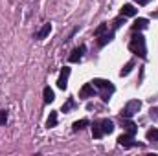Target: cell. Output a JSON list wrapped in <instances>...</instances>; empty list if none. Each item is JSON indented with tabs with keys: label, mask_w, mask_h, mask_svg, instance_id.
I'll return each mask as SVG.
<instances>
[{
	"label": "cell",
	"mask_w": 158,
	"mask_h": 156,
	"mask_svg": "<svg viewBox=\"0 0 158 156\" xmlns=\"http://www.w3.org/2000/svg\"><path fill=\"white\" fill-rule=\"evenodd\" d=\"M129 50H131L132 53L140 55V57H145V55H147L145 39H143V35H142V33H138V35H134V37L131 39V42H129Z\"/></svg>",
	"instance_id": "obj_1"
},
{
	"label": "cell",
	"mask_w": 158,
	"mask_h": 156,
	"mask_svg": "<svg viewBox=\"0 0 158 156\" xmlns=\"http://www.w3.org/2000/svg\"><path fill=\"white\" fill-rule=\"evenodd\" d=\"M92 84L98 86V88H101V99H103V101H109V99H110V94L114 92V84H110V81H105V79H94Z\"/></svg>",
	"instance_id": "obj_2"
},
{
	"label": "cell",
	"mask_w": 158,
	"mask_h": 156,
	"mask_svg": "<svg viewBox=\"0 0 158 156\" xmlns=\"http://www.w3.org/2000/svg\"><path fill=\"white\" fill-rule=\"evenodd\" d=\"M142 109V103L138 101V99H132V101H129L123 109H121V119H131V117L134 116L138 110Z\"/></svg>",
	"instance_id": "obj_3"
},
{
	"label": "cell",
	"mask_w": 158,
	"mask_h": 156,
	"mask_svg": "<svg viewBox=\"0 0 158 156\" xmlns=\"http://www.w3.org/2000/svg\"><path fill=\"white\" fill-rule=\"evenodd\" d=\"M118 143L119 145H123V147H140L142 143H138V142H134V136L132 134H129V132H125V134H121L118 138Z\"/></svg>",
	"instance_id": "obj_4"
},
{
	"label": "cell",
	"mask_w": 158,
	"mask_h": 156,
	"mask_svg": "<svg viewBox=\"0 0 158 156\" xmlns=\"http://www.w3.org/2000/svg\"><path fill=\"white\" fill-rule=\"evenodd\" d=\"M85 51H86V46H85V44H81V46H77V48H74L72 53H70V57H68V61H70V63H79V61L83 59Z\"/></svg>",
	"instance_id": "obj_5"
},
{
	"label": "cell",
	"mask_w": 158,
	"mask_h": 156,
	"mask_svg": "<svg viewBox=\"0 0 158 156\" xmlns=\"http://www.w3.org/2000/svg\"><path fill=\"white\" fill-rule=\"evenodd\" d=\"M68 77H70V68L64 66V68L61 70V74H59V79H57V86H59L61 90H64V88L68 86Z\"/></svg>",
	"instance_id": "obj_6"
},
{
	"label": "cell",
	"mask_w": 158,
	"mask_h": 156,
	"mask_svg": "<svg viewBox=\"0 0 158 156\" xmlns=\"http://www.w3.org/2000/svg\"><path fill=\"white\" fill-rule=\"evenodd\" d=\"M79 97H83V99H86V97H94V84H90V83L83 84L81 90H79Z\"/></svg>",
	"instance_id": "obj_7"
},
{
	"label": "cell",
	"mask_w": 158,
	"mask_h": 156,
	"mask_svg": "<svg viewBox=\"0 0 158 156\" xmlns=\"http://www.w3.org/2000/svg\"><path fill=\"white\" fill-rule=\"evenodd\" d=\"M99 125H101V130H103V134H110L112 130H114V123L110 121V119H101L99 121Z\"/></svg>",
	"instance_id": "obj_8"
},
{
	"label": "cell",
	"mask_w": 158,
	"mask_h": 156,
	"mask_svg": "<svg viewBox=\"0 0 158 156\" xmlns=\"http://www.w3.org/2000/svg\"><path fill=\"white\" fill-rule=\"evenodd\" d=\"M50 31H52V24H50V22H46V24L40 28L39 31H37L35 39H39V40H40V39H44V37H48V35H50Z\"/></svg>",
	"instance_id": "obj_9"
},
{
	"label": "cell",
	"mask_w": 158,
	"mask_h": 156,
	"mask_svg": "<svg viewBox=\"0 0 158 156\" xmlns=\"http://www.w3.org/2000/svg\"><path fill=\"white\" fill-rule=\"evenodd\" d=\"M134 15H136V9L132 4H125L121 7V17H134Z\"/></svg>",
	"instance_id": "obj_10"
},
{
	"label": "cell",
	"mask_w": 158,
	"mask_h": 156,
	"mask_svg": "<svg viewBox=\"0 0 158 156\" xmlns=\"http://www.w3.org/2000/svg\"><path fill=\"white\" fill-rule=\"evenodd\" d=\"M123 129H125V132H129V134H136V130H138V127L131 121V119H123Z\"/></svg>",
	"instance_id": "obj_11"
},
{
	"label": "cell",
	"mask_w": 158,
	"mask_h": 156,
	"mask_svg": "<svg viewBox=\"0 0 158 156\" xmlns=\"http://www.w3.org/2000/svg\"><path fill=\"white\" fill-rule=\"evenodd\" d=\"M42 96H44V103H52V101L55 99V94H53V90H52L50 86H46V88L42 90Z\"/></svg>",
	"instance_id": "obj_12"
},
{
	"label": "cell",
	"mask_w": 158,
	"mask_h": 156,
	"mask_svg": "<svg viewBox=\"0 0 158 156\" xmlns=\"http://www.w3.org/2000/svg\"><path fill=\"white\" fill-rule=\"evenodd\" d=\"M112 39H114V31H110V33H103V35H99L98 44H99V46H105L107 42H110Z\"/></svg>",
	"instance_id": "obj_13"
},
{
	"label": "cell",
	"mask_w": 158,
	"mask_h": 156,
	"mask_svg": "<svg viewBox=\"0 0 158 156\" xmlns=\"http://www.w3.org/2000/svg\"><path fill=\"white\" fill-rule=\"evenodd\" d=\"M147 28V18H138L134 24H132V30L134 31H140V30H145Z\"/></svg>",
	"instance_id": "obj_14"
},
{
	"label": "cell",
	"mask_w": 158,
	"mask_h": 156,
	"mask_svg": "<svg viewBox=\"0 0 158 156\" xmlns=\"http://www.w3.org/2000/svg\"><path fill=\"white\" fill-rule=\"evenodd\" d=\"M132 68H134V61H129L123 68H121V72H119V76L121 77H125V76H129L131 72H132Z\"/></svg>",
	"instance_id": "obj_15"
},
{
	"label": "cell",
	"mask_w": 158,
	"mask_h": 156,
	"mask_svg": "<svg viewBox=\"0 0 158 156\" xmlns=\"http://www.w3.org/2000/svg\"><path fill=\"white\" fill-rule=\"evenodd\" d=\"M55 125H57V112H50V116L46 119V127L52 129V127H55Z\"/></svg>",
	"instance_id": "obj_16"
},
{
	"label": "cell",
	"mask_w": 158,
	"mask_h": 156,
	"mask_svg": "<svg viewBox=\"0 0 158 156\" xmlns=\"http://www.w3.org/2000/svg\"><path fill=\"white\" fill-rule=\"evenodd\" d=\"M92 136H94V138H101V136H103V130H101V125H99V121L92 125Z\"/></svg>",
	"instance_id": "obj_17"
},
{
	"label": "cell",
	"mask_w": 158,
	"mask_h": 156,
	"mask_svg": "<svg viewBox=\"0 0 158 156\" xmlns=\"http://www.w3.org/2000/svg\"><path fill=\"white\" fill-rule=\"evenodd\" d=\"M72 109H76V99H74V97H68V101L63 105V112H68V110H72Z\"/></svg>",
	"instance_id": "obj_18"
},
{
	"label": "cell",
	"mask_w": 158,
	"mask_h": 156,
	"mask_svg": "<svg viewBox=\"0 0 158 156\" xmlns=\"http://www.w3.org/2000/svg\"><path fill=\"white\" fill-rule=\"evenodd\" d=\"M86 125H88V119H79V121L74 123V130H76V132H77V130H83Z\"/></svg>",
	"instance_id": "obj_19"
},
{
	"label": "cell",
	"mask_w": 158,
	"mask_h": 156,
	"mask_svg": "<svg viewBox=\"0 0 158 156\" xmlns=\"http://www.w3.org/2000/svg\"><path fill=\"white\" fill-rule=\"evenodd\" d=\"M147 140H149V142H158V129L147 130Z\"/></svg>",
	"instance_id": "obj_20"
},
{
	"label": "cell",
	"mask_w": 158,
	"mask_h": 156,
	"mask_svg": "<svg viewBox=\"0 0 158 156\" xmlns=\"http://www.w3.org/2000/svg\"><path fill=\"white\" fill-rule=\"evenodd\" d=\"M107 28H109L107 24H99V26H98V28L94 30V35H96V37H99V35H103V33L107 31Z\"/></svg>",
	"instance_id": "obj_21"
},
{
	"label": "cell",
	"mask_w": 158,
	"mask_h": 156,
	"mask_svg": "<svg viewBox=\"0 0 158 156\" xmlns=\"http://www.w3.org/2000/svg\"><path fill=\"white\" fill-rule=\"evenodd\" d=\"M7 110H0V125H6L7 123Z\"/></svg>",
	"instance_id": "obj_22"
},
{
	"label": "cell",
	"mask_w": 158,
	"mask_h": 156,
	"mask_svg": "<svg viewBox=\"0 0 158 156\" xmlns=\"http://www.w3.org/2000/svg\"><path fill=\"white\" fill-rule=\"evenodd\" d=\"M121 24H125V17H123V18H116V20H114V26H116V28H119Z\"/></svg>",
	"instance_id": "obj_23"
},
{
	"label": "cell",
	"mask_w": 158,
	"mask_h": 156,
	"mask_svg": "<svg viewBox=\"0 0 158 156\" xmlns=\"http://www.w3.org/2000/svg\"><path fill=\"white\" fill-rule=\"evenodd\" d=\"M136 2H138V4H140V6H147V4H149V2H151V0H136Z\"/></svg>",
	"instance_id": "obj_24"
},
{
	"label": "cell",
	"mask_w": 158,
	"mask_h": 156,
	"mask_svg": "<svg viewBox=\"0 0 158 156\" xmlns=\"http://www.w3.org/2000/svg\"><path fill=\"white\" fill-rule=\"evenodd\" d=\"M151 116H158V109H151Z\"/></svg>",
	"instance_id": "obj_25"
}]
</instances>
